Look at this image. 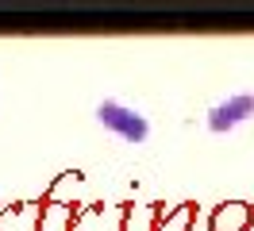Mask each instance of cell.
<instances>
[{
  "mask_svg": "<svg viewBox=\"0 0 254 231\" xmlns=\"http://www.w3.org/2000/svg\"><path fill=\"white\" fill-rule=\"evenodd\" d=\"M96 123L104 131H112L116 139H124V143H146V135H150V120L124 100H100L96 104Z\"/></svg>",
  "mask_w": 254,
  "mask_h": 231,
  "instance_id": "1",
  "label": "cell"
},
{
  "mask_svg": "<svg viewBox=\"0 0 254 231\" xmlns=\"http://www.w3.org/2000/svg\"><path fill=\"white\" fill-rule=\"evenodd\" d=\"M251 116H254V96L251 92H235V96H227V100L208 108V131L227 135V131H235L239 123H247Z\"/></svg>",
  "mask_w": 254,
  "mask_h": 231,
  "instance_id": "2",
  "label": "cell"
}]
</instances>
